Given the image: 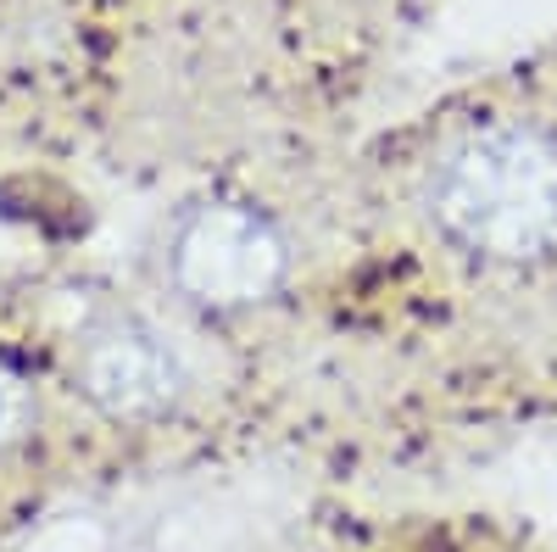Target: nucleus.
<instances>
[{
    "label": "nucleus",
    "mask_w": 557,
    "mask_h": 552,
    "mask_svg": "<svg viewBox=\"0 0 557 552\" xmlns=\"http://www.w3.org/2000/svg\"><path fill=\"white\" fill-rule=\"evenodd\" d=\"M424 207L435 229L491 262H530L557 246V140L535 123H485L435 162Z\"/></svg>",
    "instance_id": "obj_1"
},
{
    "label": "nucleus",
    "mask_w": 557,
    "mask_h": 552,
    "mask_svg": "<svg viewBox=\"0 0 557 552\" xmlns=\"http://www.w3.org/2000/svg\"><path fill=\"white\" fill-rule=\"evenodd\" d=\"M168 268H173V285L190 302L212 312H240L285 285L290 246L268 212L246 201H212L184 218L168 252Z\"/></svg>",
    "instance_id": "obj_2"
},
{
    "label": "nucleus",
    "mask_w": 557,
    "mask_h": 552,
    "mask_svg": "<svg viewBox=\"0 0 557 552\" xmlns=\"http://www.w3.org/2000/svg\"><path fill=\"white\" fill-rule=\"evenodd\" d=\"M78 391L107 419H157V413L178 407L184 391H190V357H184V346L168 330L123 318V324H107L84 341Z\"/></svg>",
    "instance_id": "obj_3"
},
{
    "label": "nucleus",
    "mask_w": 557,
    "mask_h": 552,
    "mask_svg": "<svg viewBox=\"0 0 557 552\" xmlns=\"http://www.w3.org/2000/svg\"><path fill=\"white\" fill-rule=\"evenodd\" d=\"M28 425V385L17 380V368L0 363V446L17 441Z\"/></svg>",
    "instance_id": "obj_4"
},
{
    "label": "nucleus",
    "mask_w": 557,
    "mask_h": 552,
    "mask_svg": "<svg viewBox=\"0 0 557 552\" xmlns=\"http://www.w3.org/2000/svg\"><path fill=\"white\" fill-rule=\"evenodd\" d=\"M541 486L552 491V502H557V457H552V464H546V475H541Z\"/></svg>",
    "instance_id": "obj_5"
}]
</instances>
